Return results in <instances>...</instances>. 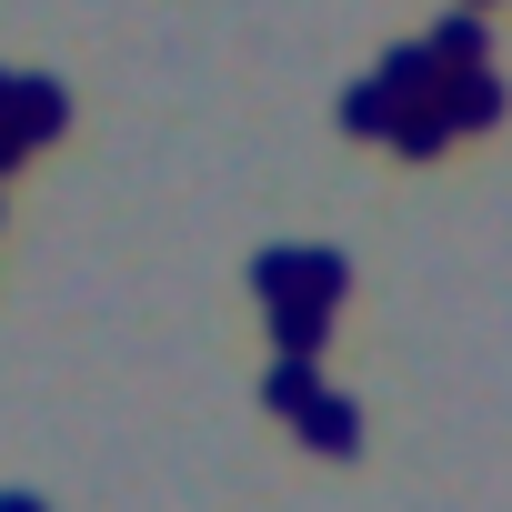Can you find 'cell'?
<instances>
[{"label":"cell","instance_id":"1","mask_svg":"<svg viewBox=\"0 0 512 512\" xmlns=\"http://www.w3.org/2000/svg\"><path fill=\"white\" fill-rule=\"evenodd\" d=\"M292 432H302V452L352 462V452H362V402H352V392H312V402L292 412Z\"/></svg>","mask_w":512,"mask_h":512},{"label":"cell","instance_id":"2","mask_svg":"<svg viewBox=\"0 0 512 512\" xmlns=\"http://www.w3.org/2000/svg\"><path fill=\"white\" fill-rule=\"evenodd\" d=\"M432 101H442V121H452V131H492V121L512 111V91H502V71H492V61H482V71H452Z\"/></svg>","mask_w":512,"mask_h":512},{"label":"cell","instance_id":"3","mask_svg":"<svg viewBox=\"0 0 512 512\" xmlns=\"http://www.w3.org/2000/svg\"><path fill=\"white\" fill-rule=\"evenodd\" d=\"M432 61L442 71H482L492 61V11H462V0H452V11L432 21Z\"/></svg>","mask_w":512,"mask_h":512},{"label":"cell","instance_id":"4","mask_svg":"<svg viewBox=\"0 0 512 512\" xmlns=\"http://www.w3.org/2000/svg\"><path fill=\"white\" fill-rule=\"evenodd\" d=\"M402 111H412V101H402V91H392L382 71L342 91V131H352V141H392V121H402Z\"/></svg>","mask_w":512,"mask_h":512},{"label":"cell","instance_id":"5","mask_svg":"<svg viewBox=\"0 0 512 512\" xmlns=\"http://www.w3.org/2000/svg\"><path fill=\"white\" fill-rule=\"evenodd\" d=\"M452 141H462V131L442 121V101H412V111L392 121V141H382V151H392V161H442Z\"/></svg>","mask_w":512,"mask_h":512},{"label":"cell","instance_id":"6","mask_svg":"<svg viewBox=\"0 0 512 512\" xmlns=\"http://www.w3.org/2000/svg\"><path fill=\"white\" fill-rule=\"evenodd\" d=\"M382 81H392L402 101H432V91H442L452 71L432 61V41H392V51H382Z\"/></svg>","mask_w":512,"mask_h":512},{"label":"cell","instance_id":"7","mask_svg":"<svg viewBox=\"0 0 512 512\" xmlns=\"http://www.w3.org/2000/svg\"><path fill=\"white\" fill-rule=\"evenodd\" d=\"M272 342L322 362V342H332V302H272Z\"/></svg>","mask_w":512,"mask_h":512},{"label":"cell","instance_id":"8","mask_svg":"<svg viewBox=\"0 0 512 512\" xmlns=\"http://www.w3.org/2000/svg\"><path fill=\"white\" fill-rule=\"evenodd\" d=\"M312 392H322V362H312V352H282V362H272V372H262V402H272V412H282V422H292V412H302V402H312Z\"/></svg>","mask_w":512,"mask_h":512},{"label":"cell","instance_id":"9","mask_svg":"<svg viewBox=\"0 0 512 512\" xmlns=\"http://www.w3.org/2000/svg\"><path fill=\"white\" fill-rule=\"evenodd\" d=\"M0 512H41V502H0Z\"/></svg>","mask_w":512,"mask_h":512},{"label":"cell","instance_id":"10","mask_svg":"<svg viewBox=\"0 0 512 512\" xmlns=\"http://www.w3.org/2000/svg\"><path fill=\"white\" fill-rule=\"evenodd\" d=\"M462 11H492V0H462Z\"/></svg>","mask_w":512,"mask_h":512}]
</instances>
